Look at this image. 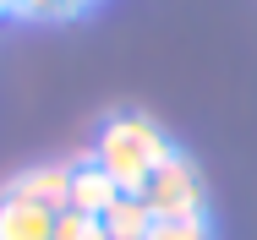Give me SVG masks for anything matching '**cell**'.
Returning a JSON list of instances; mask_svg holds the SVG:
<instances>
[{"label": "cell", "mask_w": 257, "mask_h": 240, "mask_svg": "<svg viewBox=\"0 0 257 240\" xmlns=\"http://www.w3.org/2000/svg\"><path fill=\"white\" fill-rule=\"evenodd\" d=\"M71 169L77 164H28V169H17L0 196H11V202H33V207H44V213H66L71 207Z\"/></svg>", "instance_id": "3"}, {"label": "cell", "mask_w": 257, "mask_h": 240, "mask_svg": "<svg viewBox=\"0 0 257 240\" xmlns=\"http://www.w3.org/2000/svg\"><path fill=\"white\" fill-rule=\"evenodd\" d=\"M99 224H104V235H109V240H148L154 213H148V202H143L137 191H126V196H120V202L99 218Z\"/></svg>", "instance_id": "6"}, {"label": "cell", "mask_w": 257, "mask_h": 240, "mask_svg": "<svg viewBox=\"0 0 257 240\" xmlns=\"http://www.w3.org/2000/svg\"><path fill=\"white\" fill-rule=\"evenodd\" d=\"M148 240H213L208 218H154Z\"/></svg>", "instance_id": "8"}, {"label": "cell", "mask_w": 257, "mask_h": 240, "mask_svg": "<svg viewBox=\"0 0 257 240\" xmlns=\"http://www.w3.org/2000/svg\"><path fill=\"white\" fill-rule=\"evenodd\" d=\"M50 235H55V213L0 196V240H50Z\"/></svg>", "instance_id": "5"}, {"label": "cell", "mask_w": 257, "mask_h": 240, "mask_svg": "<svg viewBox=\"0 0 257 240\" xmlns=\"http://www.w3.org/2000/svg\"><path fill=\"white\" fill-rule=\"evenodd\" d=\"M88 158L99 164L120 191H143V180L170 158V137L159 131L148 115H132V109H126V115H109L99 126Z\"/></svg>", "instance_id": "1"}, {"label": "cell", "mask_w": 257, "mask_h": 240, "mask_svg": "<svg viewBox=\"0 0 257 240\" xmlns=\"http://www.w3.org/2000/svg\"><path fill=\"white\" fill-rule=\"evenodd\" d=\"M120 196H126V191H120V186L104 175L93 158H82V164L71 169V207H77V213H88V218H104V213H109Z\"/></svg>", "instance_id": "4"}, {"label": "cell", "mask_w": 257, "mask_h": 240, "mask_svg": "<svg viewBox=\"0 0 257 240\" xmlns=\"http://www.w3.org/2000/svg\"><path fill=\"white\" fill-rule=\"evenodd\" d=\"M137 196L148 202L154 218H203V207H208V180H203V169H197L186 153L170 147V158L143 180V191H137Z\"/></svg>", "instance_id": "2"}, {"label": "cell", "mask_w": 257, "mask_h": 240, "mask_svg": "<svg viewBox=\"0 0 257 240\" xmlns=\"http://www.w3.org/2000/svg\"><path fill=\"white\" fill-rule=\"evenodd\" d=\"M50 240H109V235H104L99 218H88V213L66 207V213H55V235H50Z\"/></svg>", "instance_id": "7"}, {"label": "cell", "mask_w": 257, "mask_h": 240, "mask_svg": "<svg viewBox=\"0 0 257 240\" xmlns=\"http://www.w3.org/2000/svg\"><path fill=\"white\" fill-rule=\"evenodd\" d=\"M93 0H22L17 11L22 17H39V22H66V17H77V11H88Z\"/></svg>", "instance_id": "9"}]
</instances>
